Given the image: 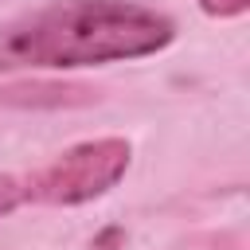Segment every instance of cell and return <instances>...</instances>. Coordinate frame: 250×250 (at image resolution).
Segmentation results:
<instances>
[{
	"label": "cell",
	"instance_id": "cell-1",
	"mask_svg": "<svg viewBox=\"0 0 250 250\" xmlns=\"http://www.w3.org/2000/svg\"><path fill=\"white\" fill-rule=\"evenodd\" d=\"M176 39V23L133 0H59L0 23V70H74L145 59Z\"/></svg>",
	"mask_w": 250,
	"mask_h": 250
},
{
	"label": "cell",
	"instance_id": "cell-2",
	"mask_svg": "<svg viewBox=\"0 0 250 250\" xmlns=\"http://www.w3.org/2000/svg\"><path fill=\"white\" fill-rule=\"evenodd\" d=\"M129 156L133 148L121 137H94V141L70 145L47 168L23 176L27 203H55V207L90 203L109 188H117V180L129 172Z\"/></svg>",
	"mask_w": 250,
	"mask_h": 250
},
{
	"label": "cell",
	"instance_id": "cell-3",
	"mask_svg": "<svg viewBox=\"0 0 250 250\" xmlns=\"http://www.w3.org/2000/svg\"><path fill=\"white\" fill-rule=\"evenodd\" d=\"M23 203H27V184H23V176L4 172V176H0V215H12V211L23 207Z\"/></svg>",
	"mask_w": 250,
	"mask_h": 250
},
{
	"label": "cell",
	"instance_id": "cell-4",
	"mask_svg": "<svg viewBox=\"0 0 250 250\" xmlns=\"http://www.w3.org/2000/svg\"><path fill=\"white\" fill-rule=\"evenodd\" d=\"M199 8L215 20H230V16H242L250 8V0H199Z\"/></svg>",
	"mask_w": 250,
	"mask_h": 250
}]
</instances>
